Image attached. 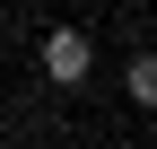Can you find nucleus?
Returning <instances> with one entry per match:
<instances>
[{
	"instance_id": "nucleus-1",
	"label": "nucleus",
	"mask_w": 157,
	"mask_h": 149,
	"mask_svg": "<svg viewBox=\"0 0 157 149\" xmlns=\"http://www.w3.org/2000/svg\"><path fill=\"white\" fill-rule=\"evenodd\" d=\"M35 62H44V79H52V88H78V79L96 70V44H87V26H52Z\"/></svg>"
},
{
	"instance_id": "nucleus-2",
	"label": "nucleus",
	"mask_w": 157,
	"mask_h": 149,
	"mask_svg": "<svg viewBox=\"0 0 157 149\" xmlns=\"http://www.w3.org/2000/svg\"><path fill=\"white\" fill-rule=\"evenodd\" d=\"M122 97L131 105H157V53H140V62L122 70Z\"/></svg>"
}]
</instances>
